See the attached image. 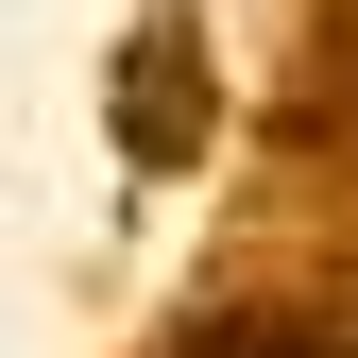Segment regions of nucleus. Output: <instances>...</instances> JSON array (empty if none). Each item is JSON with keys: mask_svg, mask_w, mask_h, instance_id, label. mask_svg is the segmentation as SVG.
<instances>
[{"mask_svg": "<svg viewBox=\"0 0 358 358\" xmlns=\"http://www.w3.org/2000/svg\"><path fill=\"white\" fill-rule=\"evenodd\" d=\"M239 358H324V341H239Z\"/></svg>", "mask_w": 358, "mask_h": 358, "instance_id": "obj_1", "label": "nucleus"}]
</instances>
